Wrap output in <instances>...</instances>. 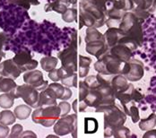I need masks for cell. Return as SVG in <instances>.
I'll return each instance as SVG.
<instances>
[{"label": "cell", "mask_w": 156, "mask_h": 138, "mask_svg": "<svg viewBox=\"0 0 156 138\" xmlns=\"http://www.w3.org/2000/svg\"><path fill=\"white\" fill-rule=\"evenodd\" d=\"M17 84L14 79L0 75V92H9L16 99V89Z\"/></svg>", "instance_id": "cell-16"}, {"label": "cell", "mask_w": 156, "mask_h": 138, "mask_svg": "<svg viewBox=\"0 0 156 138\" xmlns=\"http://www.w3.org/2000/svg\"><path fill=\"white\" fill-rule=\"evenodd\" d=\"M136 7H138L144 10L151 11L152 6L154 5V0H132Z\"/></svg>", "instance_id": "cell-31"}, {"label": "cell", "mask_w": 156, "mask_h": 138, "mask_svg": "<svg viewBox=\"0 0 156 138\" xmlns=\"http://www.w3.org/2000/svg\"><path fill=\"white\" fill-rule=\"evenodd\" d=\"M110 85L112 86L115 93L125 91L128 87V80L123 75H115L111 78Z\"/></svg>", "instance_id": "cell-18"}, {"label": "cell", "mask_w": 156, "mask_h": 138, "mask_svg": "<svg viewBox=\"0 0 156 138\" xmlns=\"http://www.w3.org/2000/svg\"><path fill=\"white\" fill-rule=\"evenodd\" d=\"M59 108H60V110H61V117L62 116H66V115H68L69 111L71 110V105L66 101H62L61 102H59L58 104Z\"/></svg>", "instance_id": "cell-38"}, {"label": "cell", "mask_w": 156, "mask_h": 138, "mask_svg": "<svg viewBox=\"0 0 156 138\" xmlns=\"http://www.w3.org/2000/svg\"><path fill=\"white\" fill-rule=\"evenodd\" d=\"M143 99H144L143 94H142L139 91H137L136 89L134 88V90L132 91V100H133L135 102H139V101H141Z\"/></svg>", "instance_id": "cell-41"}, {"label": "cell", "mask_w": 156, "mask_h": 138, "mask_svg": "<svg viewBox=\"0 0 156 138\" xmlns=\"http://www.w3.org/2000/svg\"><path fill=\"white\" fill-rule=\"evenodd\" d=\"M132 12L134 13V15L136 16V18L140 21L141 23H143L150 16V14L147 10H144V9H141L138 7H134L132 9Z\"/></svg>", "instance_id": "cell-35"}, {"label": "cell", "mask_w": 156, "mask_h": 138, "mask_svg": "<svg viewBox=\"0 0 156 138\" xmlns=\"http://www.w3.org/2000/svg\"><path fill=\"white\" fill-rule=\"evenodd\" d=\"M79 91H78V100L79 101H83L85 99V97L87 96L88 92H89V88L87 87V85L83 83V81H80L79 82Z\"/></svg>", "instance_id": "cell-36"}, {"label": "cell", "mask_w": 156, "mask_h": 138, "mask_svg": "<svg viewBox=\"0 0 156 138\" xmlns=\"http://www.w3.org/2000/svg\"><path fill=\"white\" fill-rule=\"evenodd\" d=\"M13 60L18 65L22 73L33 70L37 68L39 65L38 61L32 59L31 51L27 48H22L13 58Z\"/></svg>", "instance_id": "cell-7"}, {"label": "cell", "mask_w": 156, "mask_h": 138, "mask_svg": "<svg viewBox=\"0 0 156 138\" xmlns=\"http://www.w3.org/2000/svg\"><path fill=\"white\" fill-rule=\"evenodd\" d=\"M10 134V129L8 126L0 124V138L7 137Z\"/></svg>", "instance_id": "cell-40"}, {"label": "cell", "mask_w": 156, "mask_h": 138, "mask_svg": "<svg viewBox=\"0 0 156 138\" xmlns=\"http://www.w3.org/2000/svg\"><path fill=\"white\" fill-rule=\"evenodd\" d=\"M78 99L77 100H75L74 101V102H73V104H72V108H73V109H74V111L76 112V114H77L78 113Z\"/></svg>", "instance_id": "cell-46"}, {"label": "cell", "mask_w": 156, "mask_h": 138, "mask_svg": "<svg viewBox=\"0 0 156 138\" xmlns=\"http://www.w3.org/2000/svg\"><path fill=\"white\" fill-rule=\"evenodd\" d=\"M99 123L94 118L84 119V133L85 134H95L98 131Z\"/></svg>", "instance_id": "cell-27"}, {"label": "cell", "mask_w": 156, "mask_h": 138, "mask_svg": "<svg viewBox=\"0 0 156 138\" xmlns=\"http://www.w3.org/2000/svg\"><path fill=\"white\" fill-rule=\"evenodd\" d=\"M54 132L56 135L62 136L72 134L73 137H77L78 118L76 114L66 115L59 118L54 124Z\"/></svg>", "instance_id": "cell-4"}, {"label": "cell", "mask_w": 156, "mask_h": 138, "mask_svg": "<svg viewBox=\"0 0 156 138\" xmlns=\"http://www.w3.org/2000/svg\"><path fill=\"white\" fill-rule=\"evenodd\" d=\"M83 101H85V103L87 104L88 107L96 108L101 105V103L102 101V96H101V93L97 88L90 89L87 96L85 97V99Z\"/></svg>", "instance_id": "cell-17"}, {"label": "cell", "mask_w": 156, "mask_h": 138, "mask_svg": "<svg viewBox=\"0 0 156 138\" xmlns=\"http://www.w3.org/2000/svg\"><path fill=\"white\" fill-rule=\"evenodd\" d=\"M15 98L9 92H5L0 95V107L5 109H8L14 106Z\"/></svg>", "instance_id": "cell-28"}, {"label": "cell", "mask_w": 156, "mask_h": 138, "mask_svg": "<svg viewBox=\"0 0 156 138\" xmlns=\"http://www.w3.org/2000/svg\"><path fill=\"white\" fill-rule=\"evenodd\" d=\"M91 64L92 59L90 58L84 57L83 55H78V76L81 78L87 76Z\"/></svg>", "instance_id": "cell-19"}, {"label": "cell", "mask_w": 156, "mask_h": 138, "mask_svg": "<svg viewBox=\"0 0 156 138\" xmlns=\"http://www.w3.org/2000/svg\"><path fill=\"white\" fill-rule=\"evenodd\" d=\"M16 117L15 113L9 109H5L0 112V124L10 126L16 123Z\"/></svg>", "instance_id": "cell-24"}, {"label": "cell", "mask_w": 156, "mask_h": 138, "mask_svg": "<svg viewBox=\"0 0 156 138\" xmlns=\"http://www.w3.org/2000/svg\"><path fill=\"white\" fill-rule=\"evenodd\" d=\"M109 48L106 43L105 40H100V41H94L86 43L85 50L87 53L93 55L94 57L100 58L101 56L109 52Z\"/></svg>", "instance_id": "cell-11"}, {"label": "cell", "mask_w": 156, "mask_h": 138, "mask_svg": "<svg viewBox=\"0 0 156 138\" xmlns=\"http://www.w3.org/2000/svg\"><path fill=\"white\" fill-rule=\"evenodd\" d=\"M9 41V36L7 33L2 31L0 32V55L3 58H5V48H6Z\"/></svg>", "instance_id": "cell-33"}, {"label": "cell", "mask_w": 156, "mask_h": 138, "mask_svg": "<svg viewBox=\"0 0 156 138\" xmlns=\"http://www.w3.org/2000/svg\"><path fill=\"white\" fill-rule=\"evenodd\" d=\"M130 69L124 76L130 82H137L143 78L144 75V63L138 59L131 58L129 60Z\"/></svg>", "instance_id": "cell-9"}, {"label": "cell", "mask_w": 156, "mask_h": 138, "mask_svg": "<svg viewBox=\"0 0 156 138\" xmlns=\"http://www.w3.org/2000/svg\"><path fill=\"white\" fill-rule=\"evenodd\" d=\"M22 71L18 67L13 58L6 59L0 63V75L5 77H9L14 80L21 76Z\"/></svg>", "instance_id": "cell-10"}, {"label": "cell", "mask_w": 156, "mask_h": 138, "mask_svg": "<svg viewBox=\"0 0 156 138\" xmlns=\"http://www.w3.org/2000/svg\"><path fill=\"white\" fill-rule=\"evenodd\" d=\"M144 138H156V129H150L147 130L146 133H144V135L143 136Z\"/></svg>", "instance_id": "cell-43"}, {"label": "cell", "mask_w": 156, "mask_h": 138, "mask_svg": "<svg viewBox=\"0 0 156 138\" xmlns=\"http://www.w3.org/2000/svg\"><path fill=\"white\" fill-rule=\"evenodd\" d=\"M100 40H105L103 34H101L100 31H98L97 28L94 27H88L85 35V42H91L94 41H100Z\"/></svg>", "instance_id": "cell-26"}, {"label": "cell", "mask_w": 156, "mask_h": 138, "mask_svg": "<svg viewBox=\"0 0 156 138\" xmlns=\"http://www.w3.org/2000/svg\"><path fill=\"white\" fill-rule=\"evenodd\" d=\"M87 107L88 106H87V104L85 103L84 101H78V112H83Z\"/></svg>", "instance_id": "cell-45"}, {"label": "cell", "mask_w": 156, "mask_h": 138, "mask_svg": "<svg viewBox=\"0 0 156 138\" xmlns=\"http://www.w3.org/2000/svg\"><path fill=\"white\" fill-rule=\"evenodd\" d=\"M94 69L101 75L115 76V75H123L128 73L130 69L129 61L125 62L119 59L118 58L107 52L94 64Z\"/></svg>", "instance_id": "cell-1"}, {"label": "cell", "mask_w": 156, "mask_h": 138, "mask_svg": "<svg viewBox=\"0 0 156 138\" xmlns=\"http://www.w3.org/2000/svg\"><path fill=\"white\" fill-rule=\"evenodd\" d=\"M77 17V11L75 8L67 9L64 14H62V19L66 23H72L76 20Z\"/></svg>", "instance_id": "cell-32"}, {"label": "cell", "mask_w": 156, "mask_h": 138, "mask_svg": "<svg viewBox=\"0 0 156 138\" xmlns=\"http://www.w3.org/2000/svg\"><path fill=\"white\" fill-rule=\"evenodd\" d=\"M154 5H155L156 6V0H154Z\"/></svg>", "instance_id": "cell-48"}, {"label": "cell", "mask_w": 156, "mask_h": 138, "mask_svg": "<svg viewBox=\"0 0 156 138\" xmlns=\"http://www.w3.org/2000/svg\"><path fill=\"white\" fill-rule=\"evenodd\" d=\"M59 71V76H60V82L63 85L66 87H77L78 75L75 72H72L65 67L61 66L58 68Z\"/></svg>", "instance_id": "cell-12"}, {"label": "cell", "mask_w": 156, "mask_h": 138, "mask_svg": "<svg viewBox=\"0 0 156 138\" xmlns=\"http://www.w3.org/2000/svg\"><path fill=\"white\" fill-rule=\"evenodd\" d=\"M68 1H69L71 4H74V5L76 4V2H77V0H68Z\"/></svg>", "instance_id": "cell-47"}, {"label": "cell", "mask_w": 156, "mask_h": 138, "mask_svg": "<svg viewBox=\"0 0 156 138\" xmlns=\"http://www.w3.org/2000/svg\"><path fill=\"white\" fill-rule=\"evenodd\" d=\"M58 60L55 57H45L41 59V68L48 73L55 69L58 65Z\"/></svg>", "instance_id": "cell-23"}, {"label": "cell", "mask_w": 156, "mask_h": 138, "mask_svg": "<svg viewBox=\"0 0 156 138\" xmlns=\"http://www.w3.org/2000/svg\"><path fill=\"white\" fill-rule=\"evenodd\" d=\"M83 83L87 85V87L89 89H96L101 85V83L98 81L96 76H86Z\"/></svg>", "instance_id": "cell-34"}, {"label": "cell", "mask_w": 156, "mask_h": 138, "mask_svg": "<svg viewBox=\"0 0 156 138\" xmlns=\"http://www.w3.org/2000/svg\"><path fill=\"white\" fill-rule=\"evenodd\" d=\"M39 95V91L27 83L17 85L16 89V99L22 98L27 105L34 108H36L38 105Z\"/></svg>", "instance_id": "cell-6"}, {"label": "cell", "mask_w": 156, "mask_h": 138, "mask_svg": "<svg viewBox=\"0 0 156 138\" xmlns=\"http://www.w3.org/2000/svg\"><path fill=\"white\" fill-rule=\"evenodd\" d=\"M20 137H37V135L35 133H33L32 131L30 130H27V131H23V133L21 134V136Z\"/></svg>", "instance_id": "cell-44"}, {"label": "cell", "mask_w": 156, "mask_h": 138, "mask_svg": "<svg viewBox=\"0 0 156 138\" xmlns=\"http://www.w3.org/2000/svg\"><path fill=\"white\" fill-rule=\"evenodd\" d=\"M72 95H73V92L69 89V87H66L65 92H64V95H63L61 101H67V100H69L72 97Z\"/></svg>", "instance_id": "cell-42"}, {"label": "cell", "mask_w": 156, "mask_h": 138, "mask_svg": "<svg viewBox=\"0 0 156 138\" xmlns=\"http://www.w3.org/2000/svg\"><path fill=\"white\" fill-rule=\"evenodd\" d=\"M125 35H126V34L121 29L116 28V27L109 28V30L105 31V33L103 34L105 41H106V43L108 44L109 48H111V47L119 44L120 40Z\"/></svg>", "instance_id": "cell-14"}, {"label": "cell", "mask_w": 156, "mask_h": 138, "mask_svg": "<svg viewBox=\"0 0 156 138\" xmlns=\"http://www.w3.org/2000/svg\"><path fill=\"white\" fill-rule=\"evenodd\" d=\"M61 117V110L58 105H50L45 107L36 108L31 114V119L35 124H40L45 127L54 126L57 120Z\"/></svg>", "instance_id": "cell-3"}, {"label": "cell", "mask_w": 156, "mask_h": 138, "mask_svg": "<svg viewBox=\"0 0 156 138\" xmlns=\"http://www.w3.org/2000/svg\"><path fill=\"white\" fill-rule=\"evenodd\" d=\"M48 88L51 91V92L54 94V96L56 97V99H59L61 100L64 95V92H65V89L66 87H64L62 83H58V82H54L48 85Z\"/></svg>", "instance_id": "cell-29"}, {"label": "cell", "mask_w": 156, "mask_h": 138, "mask_svg": "<svg viewBox=\"0 0 156 138\" xmlns=\"http://www.w3.org/2000/svg\"><path fill=\"white\" fill-rule=\"evenodd\" d=\"M95 112L104 113V136H112L113 131L118 126H123L126 120V114L120 110L115 104L95 108Z\"/></svg>", "instance_id": "cell-2"}, {"label": "cell", "mask_w": 156, "mask_h": 138, "mask_svg": "<svg viewBox=\"0 0 156 138\" xmlns=\"http://www.w3.org/2000/svg\"><path fill=\"white\" fill-rule=\"evenodd\" d=\"M56 104H58L57 103V99L48 87L45 90L41 91L40 95H39V101H38L37 108L56 105Z\"/></svg>", "instance_id": "cell-15"}, {"label": "cell", "mask_w": 156, "mask_h": 138, "mask_svg": "<svg viewBox=\"0 0 156 138\" xmlns=\"http://www.w3.org/2000/svg\"><path fill=\"white\" fill-rule=\"evenodd\" d=\"M14 113L16 115V119H18L20 120H24V119H28L31 114V107H30L27 104L19 105V106L16 107Z\"/></svg>", "instance_id": "cell-22"}, {"label": "cell", "mask_w": 156, "mask_h": 138, "mask_svg": "<svg viewBox=\"0 0 156 138\" xmlns=\"http://www.w3.org/2000/svg\"><path fill=\"white\" fill-rule=\"evenodd\" d=\"M78 47L71 45L58 53L63 67L76 73L78 70Z\"/></svg>", "instance_id": "cell-5"}, {"label": "cell", "mask_w": 156, "mask_h": 138, "mask_svg": "<svg viewBox=\"0 0 156 138\" xmlns=\"http://www.w3.org/2000/svg\"><path fill=\"white\" fill-rule=\"evenodd\" d=\"M2 58H3V57H2V56L0 55V63H1V61H2Z\"/></svg>", "instance_id": "cell-49"}, {"label": "cell", "mask_w": 156, "mask_h": 138, "mask_svg": "<svg viewBox=\"0 0 156 138\" xmlns=\"http://www.w3.org/2000/svg\"><path fill=\"white\" fill-rule=\"evenodd\" d=\"M23 126L22 125H20V124H16L13 127H12V129H11V133L9 134V137L11 138H17V137H20L21 136V134L23 133Z\"/></svg>", "instance_id": "cell-37"}, {"label": "cell", "mask_w": 156, "mask_h": 138, "mask_svg": "<svg viewBox=\"0 0 156 138\" xmlns=\"http://www.w3.org/2000/svg\"><path fill=\"white\" fill-rule=\"evenodd\" d=\"M48 78L53 81V82H59L60 81V76H59V71H58V68H55L51 71L48 72Z\"/></svg>", "instance_id": "cell-39"}, {"label": "cell", "mask_w": 156, "mask_h": 138, "mask_svg": "<svg viewBox=\"0 0 156 138\" xmlns=\"http://www.w3.org/2000/svg\"><path fill=\"white\" fill-rule=\"evenodd\" d=\"M109 52L114 57L125 62L129 61L133 55V51L124 44H117L115 46L109 48Z\"/></svg>", "instance_id": "cell-13"}, {"label": "cell", "mask_w": 156, "mask_h": 138, "mask_svg": "<svg viewBox=\"0 0 156 138\" xmlns=\"http://www.w3.org/2000/svg\"><path fill=\"white\" fill-rule=\"evenodd\" d=\"M130 134H131V132H130L129 128L126 127L123 125V126H118L117 128L114 129L112 136L116 138H127L130 136Z\"/></svg>", "instance_id": "cell-30"}, {"label": "cell", "mask_w": 156, "mask_h": 138, "mask_svg": "<svg viewBox=\"0 0 156 138\" xmlns=\"http://www.w3.org/2000/svg\"><path fill=\"white\" fill-rule=\"evenodd\" d=\"M69 1L68 0H56L54 3L48 4L45 6V11L49 12L51 10L59 13V14H64L67 10V6L69 5Z\"/></svg>", "instance_id": "cell-20"}, {"label": "cell", "mask_w": 156, "mask_h": 138, "mask_svg": "<svg viewBox=\"0 0 156 138\" xmlns=\"http://www.w3.org/2000/svg\"><path fill=\"white\" fill-rule=\"evenodd\" d=\"M135 101H131L127 103L125 106H122L124 108V111L126 116H129L132 119V122L136 123L140 120V115H139V109L134 104Z\"/></svg>", "instance_id": "cell-21"}, {"label": "cell", "mask_w": 156, "mask_h": 138, "mask_svg": "<svg viewBox=\"0 0 156 138\" xmlns=\"http://www.w3.org/2000/svg\"><path fill=\"white\" fill-rule=\"evenodd\" d=\"M156 126V114L152 113L148 118L141 119L139 122V128L143 131L153 129Z\"/></svg>", "instance_id": "cell-25"}, {"label": "cell", "mask_w": 156, "mask_h": 138, "mask_svg": "<svg viewBox=\"0 0 156 138\" xmlns=\"http://www.w3.org/2000/svg\"><path fill=\"white\" fill-rule=\"evenodd\" d=\"M23 81L25 83L30 84L38 91L45 90L48 85V81L44 80L42 72L36 69L25 72L23 75Z\"/></svg>", "instance_id": "cell-8"}, {"label": "cell", "mask_w": 156, "mask_h": 138, "mask_svg": "<svg viewBox=\"0 0 156 138\" xmlns=\"http://www.w3.org/2000/svg\"><path fill=\"white\" fill-rule=\"evenodd\" d=\"M108 1H109V2H113L114 0H108Z\"/></svg>", "instance_id": "cell-50"}]
</instances>
